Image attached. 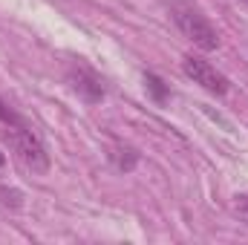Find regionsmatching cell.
I'll return each instance as SVG.
<instances>
[{
  "instance_id": "cell-1",
  "label": "cell",
  "mask_w": 248,
  "mask_h": 245,
  "mask_svg": "<svg viewBox=\"0 0 248 245\" xmlns=\"http://www.w3.org/2000/svg\"><path fill=\"white\" fill-rule=\"evenodd\" d=\"M6 138H9V147L15 150V156L20 159V165L38 176H44L49 170V153L44 147V141L35 136V130L29 124H6Z\"/></svg>"
},
{
  "instance_id": "cell-2",
  "label": "cell",
  "mask_w": 248,
  "mask_h": 245,
  "mask_svg": "<svg viewBox=\"0 0 248 245\" xmlns=\"http://www.w3.org/2000/svg\"><path fill=\"white\" fill-rule=\"evenodd\" d=\"M170 17L182 29V35H185L187 41H193L199 49H205V52L219 49V32H217V26L196 6H190V3H173L170 6Z\"/></svg>"
},
{
  "instance_id": "cell-3",
  "label": "cell",
  "mask_w": 248,
  "mask_h": 245,
  "mask_svg": "<svg viewBox=\"0 0 248 245\" xmlns=\"http://www.w3.org/2000/svg\"><path fill=\"white\" fill-rule=\"evenodd\" d=\"M182 69H185V75L193 81V84H199L205 92H211V95H225L228 92V78L214 66V63H208L205 58H199V55H185L182 58Z\"/></svg>"
},
{
  "instance_id": "cell-4",
  "label": "cell",
  "mask_w": 248,
  "mask_h": 245,
  "mask_svg": "<svg viewBox=\"0 0 248 245\" xmlns=\"http://www.w3.org/2000/svg\"><path fill=\"white\" fill-rule=\"evenodd\" d=\"M69 84H72V90L84 98V101H90V104H98L101 98H104V81L95 75V69H90L87 63H72V69H69Z\"/></svg>"
},
{
  "instance_id": "cell-5",
  "label": "cell",
  "mask_w": 248,
  "mask_h": 245,
  "mask_svg": "<svg viewBox=\"0 0 248 245\" xmlns=\"http://www.w3.org/2000/svg\"><path fill=\"white\" fill-rule=\"evenodd\" d=\"M110 162H113L119 170L130 173V170L139 165V153H136L133 147H113V150H110Z\"/></svg>"
},
{
  "instance_id": "cell-6",
  "label": "cell",
  "mask_w": 248,
  "mask_h": 245,
  "mask_svg": "<svg viewBox=\"0 0 248 245\" xmlns=\"http://www.w3.org/2000/svg\"><path fill=\"white\" fill-rule=\"evenodd\" d=\"M144 84H147V90L153 92V98H156V101H162V98L168 95V87H165V81H162V78H156L153 72H147V75H144Z\"/></svg>"
},
{
  "instance_id": "cell-7",
  "label": "cell",
  "mask_w": 248,
  "mask_h": 245,
  "mask_svg": "<svg viewBox=\"0 0 248 245\" xmlns=\"http://www.w3.org/2000/svg\"><path fill=\"white\" fill-rule=\"evenodd\" d=\"M234 205H237V211L248 214V190H243V193H237V196H234Z\"/></svg>"
},
{
  "instance_id": "cell-8",
  "label": "cell",
  "mask_w": 248,
  "mask_h": 245,
  "mask_svg": "<svg viewBox=\"0 0 248 245\" xmlns=\"http://www.w3.org/2000/svg\"><path fill=\"white\" fill-rule=\"evenodd\" d=\"M3 168H6V153L0 150V170H3Z\"/></svg>"
}]
</instances>
